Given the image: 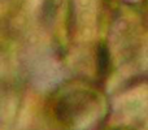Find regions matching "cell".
Returning <instances> with one entry per match:
<instances>
[{"mask_svg": "<svg viewBox=\"0 0 148 130\" xmlns=\"http://www.w3.org/2000/svg\"><path fill=\"white\" fill-rule=\"evenodd\" d=\"M42 113L49 130H99L109 122L110 99L100 81L77 77L52 90Z\"/></svg>", "mask_w": 148, "mask_h": 130, "instance_id": "6da1fadb", "label": "cell"}, {"mask_svg": "<svg viewBox=\"0 0 148 130\" xmlns=\"http://www.w3.org/2000/svg\"><path fill=\"white\" fill-rule=\"evenodd\" d=\"M112 125L148 130V74L129 79L110 99Z\"/></svg>", "mask_w": 148, "mask_h": 130, "instance_id": "7a4b0ae2", "label": "cell"}, {"mask_svg": "<svg viewBox=\"0 0 148 130\" xmlns=\"http://www.w3.org/2000/svg\"><path fill=\"white\" fill-rule=\"evenodd\" d=\"M99 130H131L127 128H123V126H118V125H110V126H104V128L99 129Z\"/></svg>", "mask_w": 148, "mask_h": 130, "instance_id": "3957f363", "label": "cell"}]
</instances>
